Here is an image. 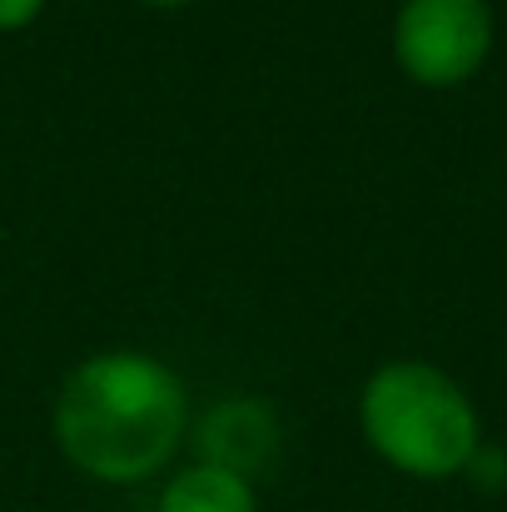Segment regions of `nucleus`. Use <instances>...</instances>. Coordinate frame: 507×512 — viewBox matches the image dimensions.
I'll use <instances>...</instances> for the list:
<instances>
[{"label": "nucleus", "instance_id": "3", "mask_svg": "<svg viewBox=\"0 0 507 512\" xmlns=\"http://www.w3.org/2000/svg\"><path fill=\"white\" fill-rule=\"evenodd\" d=\"M493 50L488 0H403L393 15V60L423 90H453Z\"/></svg>", "mask_w": 507, "mask_h": 512}, {"label": "nucleus", "instance_id": "4", "mask_svg": "<svg viewBox=\"0 0 507 512\" xmlns=\"http://www.w3.org/2000/svg\"><path fill=\"white\" fill-rule=\"evenodd\" d=\"M189 443H194V463H214L254 483L284 453V423L269 398L234 393L209 403L199 418H189Z\"/></svg>", "mask_w": 507, "mask_h": 512}, {"label": "nucleus", "instance_id": "5", "mask_svg": "<svg viewBox=\"0 0 507 512\" xmlns=\"http://www.w3.org/2000/svg\"><path fill=\"white\" fill-rule=\"evenodd\" d=\"M155 512H259V493L239 473H224L214 463H184L165 478Z\"/></svg>", "mask_w": 507, "mask_h": 512}, {"label": "nucleus", "instance_id": "1", "mask_svg": "<svg viewBox=\"0 0 507 512\" xmlns=\"http://www.w3.org/2000/svg\"><path fill=\"white\" fill-rule=\"evenodd\" d=\"M60 458L105 488L160 478L189 438V393L165 358L145 348H105L80 358L50 413Z\"/></svg>", "mask_w": 507, "mask_h": 512}, {"label": "nucleus", "instance_id": "7", "mask_svg": "<svg viewBox=\"0 0 507 512\" xmlns=\"http://www.w3.org/2000/svg\"><path fill=\"white\" fill-rule=\"evenodd\" d=\"M135 5H145V10H184L194 0H135Z\"/></svg>", "mask_w": 507, "mask_h": 512}, {"label": "nucleus", "instance_id": "2", "mask_svg": "<svg viewBox=\"0 0 507 512\" xmlns=\"http://www.w3.org/2000/svg\"><path fill=\"white\" fill-rule=\"evenodd\" d=\"M363 443L403 478L443 483L468 473L483 448V423L473 398L438 363L388 358L358 388Z\"/></svg>", "mask_w": 507, "mask_h": 512}, {"label": "nucleus", "instance_id": "6", "mask_svg": "<svg viewBox=\"0 0 507 512\" xmlns=\"http://www.w3.org/2000/svg\"><path fill=\"white\" fill-rule=\"evenodd\" d=\"M50 0H0V35H15V30H30L40 15H45Z\"/></svg>", "mask_w": 507, "mask_h": 512}]
</instances>
